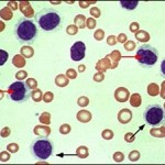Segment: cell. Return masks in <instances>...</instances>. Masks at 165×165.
I'll use <instances>...</instances> for the list:
<instances>
[{"instance_id": "1", "label": "cell", "mask_w": 165, "mask_h": 165, "mask_svg": "<svg viewBox=\"0 0 165 165\" xmlns=\"http://www.w3.org/2000/svg\"><path fill=\"white\" fill-rule=\"evenodd\" d=\"M34 19L43 31L51 32L57 30L61 25V16L56 10L52 8H44L40 10L37 15L34 16Z\"/></svg>"}, {"instance_id": "2", "label": "cell", "mask_w": 165, "mask_h": 165, "mask_svg": "<svg viewBox=\"0 0 165 165\" xmlns=\"http://www.w3.org/2000/svg\"><path fill=\"white\" fill-rule=\"evenodd\" d=\"M15 35L21 43H33L38 37V28L32 20L21 18L15 27Z\"/></svg>"}, {"instance_id": "3", "label": "cell", "mask_w": 165, "mask_h": 165, "mask_svg": "<svg viewBox=\"0 0 165 165\" xmlns=\"http://www.w3.org/2000/svg\"><path fill=\"white\" fill-rule=\"evenodd\" d=\"M134 58L138 61L140 66L144 68H150L155 65V63L158 62V53L155 47H153L149 44H144V45L138 47L136 55L134 56Z\"/></svg>"}, {"instance_id": "4", "label": "cell", "mask_w": 165, "mask_h": 165, "mask_svg": "<svg viewBox=\"0 0 165 165\" xmlns=\"http://www.w3.org/2000/svg\"><path fill=\"white\" fill-rule=\"evenodd\" d=\"M30 150H31V153L37 160L45 161L53 153V144L47 138L41 136V138L37 139L35 141L32 142Z\"/></svg>"}, {"instance_id": "5", "label": "cell", "mask_w": 165, "mask_h": 165, "mask_svg": "<svg viewBox=\"0 0 165 165\" xmlns=\"http://www.w3.org/2000/svg\"><path fill=\"white\" fill-rule=\"evenodd\" d=\"M8 95L10 99L15 102H25L30 97V89L25 82H22L20 80L12 82L8 88Z\"/></svg>"}, {"instance_id": "6", "label": "cell", "mask_w": 165, "mask_h": 165, "mask_svg": "<svg viewBox=\"0 0 165 165\" xmlns=\"http://www.w3.org/2000/svg\"><path fill=\"white\" fill-rule=\"evenodd\" d=\"M144 120L151 127L160 126L164 122V110L160 105H150L144 110Z\"/></svg>"}, {"instance_id": "7", "label": "cell", "mask_w": 165, "mask_h": 165, "mask_svg": "<svg viewBox=\"0 0 165 165\" xmlns=\"http://www.w3.org/2000/svg\"><path fill=\"white\" fill-rule=\"evenodd\" d=\"M85 51H86L85 43H82L80 41L75 42L72 45V47H70V57L75 62L82 61V58L85 57Z\"/></svg>"}, {"instance_id": "8", "label": "cell", "mask_w": 165, "mask_h": 165, "mask_svg": "<svg viewBox=\"0 0 165 165\" xmlns=\"http://www.w3.org/2000/svg\"><path fill=\"white\" fill-rule=\"evenodd\" d=\"M114 98L117 101L119 102H126L130 98V91L124 87H119L117 88L114 91Z\"/></svg>"}, {"instance_id": "9", "label": "cell", "mask_w": 165, "mask_h": 165, "mask_svg": "<svg viewBox=\"0 0 165 165\" xmlns=\"http://www.w3.org/2000/svg\"><path fill=\"white\" fill-rule=\"evenodd\" d=\"M132 120V112L128 108H123L118 112V121L122 124H127Z\"/></svg>"}, {"instance_id": "10", "label": "cell", "mask_w": 165, "mask_h": 165, "mask_svg": "<svg viewBox=\"0 0 165 165\" xmlns=\"http://www.w3.org/2000/svg\"><path fill=\"white\" fill-rule=\"evenodd\" d=\"M20 10H21V12L28 18H31L34 16V11H33V8L31 7L28 1H21L20 2Z\"/></svg>"}, {"instance_id": "11", "label": "cell", "mask_w": 165, "mask_h": 165, "mask_svg": "<svg viewBox=\"0 0 165 165\" xmlns=\"http://www.w3.org/2000/svg\"><path fill=\"white\" fill-rule=\"evenodd\" d=\"M109 68H111V63H110V60L108 57L102 58V60L98 61L97 64H96V69H97L98 72H101V73L106 72V70L109 69Z\"/></svg>"}, {"instance_id": "12", "label": "cell", "mask_w": 165, "mask_h": 165, "mask_svg": "<svg viewBox=\"0 0 165 165\" xmlns=\"http://www.w3.org/2000/svg\"><path fill=\"white\" fill-rule=\"evenodd\" d=\"M33 132L35 136L46 138V136H50V133H51V129H50V127H46V126H37L34 127Z\"/></svg>"}, {"instance_id": "13", "label": "cell", "mask_w": 165, "mask_h": 165, "mask_svg": "<svg viewBox=\"0 0 165 165\" xmlns=\"http://www.w3.org/2000/svg\"><path fill=\"white\" fill-rule=\"evenodd\" d=\"M76 118H77V120L79 122H82V123H87V122H89L90 120H91L92 116H91V114H90L89 111H87V110H80V111L77 112V116H76Z\"/></svg>"}, {"instance_id": "14", "label": "cell", "mask_w": 165, "mask_h": 165, "mask_svg": "<svg viewBox=\"0 0 165 165\" xmlns=\"http://www.w3.org/2000/svg\"><path fill=\"white\" fill-rule=\"evenodd\" d=\"M107 57L109 60H112V64H111V68H116L118 66V63H119L120 58H121V53L119 51H114L112 53H110L109 55H107Z\"/></svg>"}, {"instance_id": "15", "label": "cell", "mask_w": 165, "mask_h": 165, "mask_svg": "<svg viewBox=\"0 0 165 165\" xmlns=\"http://www.w3.org/2000/svg\"><path fill=\"white\" fill-rule=\"evenodd\" d=\"M69 84V80L66 77V75L64 74H60V75L56 76L55 78V85L58 87H66V86Z\"/></svg>"}, {"instance_id": "16", "label": "cell", "mask_w": 165, "mask_h": 165, "mask_svg": "<svg viewBox=\"0 0 165 165\" xmlns=\"http://www.w3.org/2000/svg\"><path fill=\"white\" fill-rule=\"evenodd\" d=\"M12 64L16 66V67H23V66H25V57L21 55V54H17V55H15V57L12 58Z\"/></svg>"}, {"instance_id": "17", "label": "cell", "mask_w": 165, "mask_h": 165, "mask_svg": "<svg viewBox=\"0 0 165 165\" xmlns=\"http://www.w3.org/2000/svg\"><path fill=\"white\" fill-rule=\"evenodd\" d=\"M0 16H1V19L2 20L9 21V20L12 19L13 13H12V11L10 10V8L6 7V8H2V9H1V11H0Z\"/></svg>"}, {"instance_id": "18", "label": "cell", "mask_w": 165, "mask_h": 165, "mask_svg": "<svg viewBox=\"0 0 165 165\" xmlns=\"http://www.w3.org/2000/svg\"><path fill=\"white\" fill-rule=\"evenodd\" d=\"M20 54L25 58H31L34 55V50L32 49L31 46H22Z\"/></svg>"}, {"instance_id": "19", "label": "cell", "mask_w": 165, "mask_h": 165, "mask_svg": "<svg viewBox=\"0 0 165 165\" xmlns=\"http://www.w3.org/2000/svg\"><path fill=\"white\" fill-rule=\"evenodd\" d=\"M142 104V97L140 96V94H133L130 97V105L132 107H140Z\"/></svg>"}, {"instance_id": "20", "label": "cell", "mask_w": 165, "mask_h": 165, "mask_svg": "<svg viewBox=\"0 0 165 165\" xmlns=\"http://www.w3.org/2000/svg\"><path fill=\"white\" fill-rule=\"evenodd\" d=\"M120 5H121L122 8H124L127 10H133L138 7L139 1H124V0H121Z\"/></svg>"}, {"instance_id": "21", "label": "cell", "mask_w": 165, "mask_h": 165, "mask_svg": "<svg viewBox=\"0 0 165 165\" xmlns=\"http://www.w3.org/2000/svg\"><path fill=\"white\" fill-rule=\"evenodd\" d=\"M75 25L79 29H84L86 27V18L84 15H78L75 17Z\"/></svg>"}, {"instance_id": "22", "label": "cell", "mask_w": 165, "mask_h": 165, "mask_svg": "<svg viewBox=\"0 0 165 165\" xmlns=\"http://www.w3.org/2000/svg\"><path fill=\"white\" fill-rule=\"evenodd\" d=\"M150 133L153 136L156 138H164L165 136V129L164 127H160V128H153L150 130Z\"/></svg>"}, {"instance_id": "23", "label": "cell", "mask_w": 165, "mask_h": 165, "mask_svg": "<svg viewBox=\"0 0 165 165\" xmlns=\"http://www.w3.org/2000/svg\"><path fill=\"white\" fill-rule=\"evenodd\" d=\"M148 94L150 96H152V97H155V96H158L160 94V88H158V86L156 85L155 82H152V84H150L148 86Z\"/></svg>"}, {"instance_id": "24", "label": "cell", "mask_w": 165, "mask_h": 165, "mask_svg": "<svg viewBox=\"0 0 165 165\" xmlns=\"http://www.w3.org/2000/svg\"><path fill=\"white\" fill-rule=\"evenodd\" d=\"M31 98L34 102H40L43 99V94H42L41 89H33L31 91Z\"/></svg>"}, {"instance_id": "25", "label": "cell", "mask_w": 165, "mask_h": 165, "mask_svg": "<svg viewBox=\"0 0 165 165\" xmlns=\"http://www.w3.org/2000/svg\"><path fill=\"white\" fill-rule=\"evenodd\" d=\"M75 154L79 158H86L89 155V151H88V149L86 148V146H79V148H77V150H76Z\"/></svg>"}, {"instance_id": "26", "label": "cell", "mask_w": 165, "mask_h": 165, "mask_svg": "<svg viewBox=\"0 0 165 165\" xmlns=\"http://www.w3.org/2000/svg\"><path fill=\"white\" fill-rule=\"evenodd\" d=\"M136 39L140 42H148L150 40V34L146 31H139L136 33Z\"/></svg>"}, {"instance_id": "27", "label": "cell", "mask_w": 165, "mask_h": 165, "mask_svg": "<svg viewBox=\"0 0 165 165\" xmlns=\"http://www.w3.org/2000/svg\"><path fill=\"white\" fill-rule=\"evenodd\" d=\"M40 122L43 124L49 126L51 123V114L50 112H43V114L40 116Z\"/></svg>"}, {"instance_id": "28", "label": "cell", "mask_w": 165, "mask_h": 165, "mask_svg": "<svg viewBox=\"0 0 165 165\" xmlns=\"http://www.w3.org/2000/svg\"><path fill=\"white\" fill-rule=\"evenodd\" d=\"M128 158L131 161V162H136V161L140 160V152H139V151H136V150L131 151V152L129 153Z\"/></svg>"}, {"instance_id": "29", "label": "cell", "mask_w": 165, "mask_h": 165, "mask_svg": "<svg viewBox=\"0 0 165 165\" xmlns=\"http://www.w3.org/2000/svg\"><path fill=\"white\" fill-rule=\"evenodd\" d=\"M101 136L104 140H112L114 139V132H112V130L106 129L101 132Z\"/></svg>"}, {"instance_id": "30", "label": "cell", "mask_w": 165, "mask_h": 165, "mask_svg": "<svg viewBox=\"0 0 165 165\" xmlns=\"http://www.w3.org/2000/svg\"><path fill=\"white\" fill-rule=\"evenodd\" d=\"M77 104L79 107H87L88 105H89V99H88L87 97H85V96H82V97L78 98L77 100Z\"/></svg>"}, {"instance_id": "31", "label": "cell", "mask_w": 165, "mask_h": 165, "mask_svg": "<svg viewBox=\"0 0 165 165\" xmlns=\"http://www.w3.org/2000/svg\"><path fill=\"white\" fill-rule=\"evenodd\" d=\"M77 32H78V28L75 25H70L66 28V33L68 35H75V34H77Z\"/></svg>"}, {"instance_id": "32", "label": "cell", "mask_w": 165, "mask_h": 165, "mask_svg": "<svg viewBox=\"0 0 165 165\" xmlns=\"http://www.w3.org/2000/svg\"><path fill=\"white\" fill-rule=\"evenodd\" d=\"M70 126L69 124H67V123H64V124H62L61 127H60V133L61 134H63V136H66V134H68L70 132Z\"/></svg>"}, {"instance_id": "33", "label": "cell", "mask_w": 165, "mask_h": 165, "mask_svg": "<svg viewBox=\"0 0 165 165\" xmlns=\"http://www.w3.org/2000/svg\"><path fill=\"white\" fill-rule=\"evenodd\" d=\"M25 84L29 87V89H37V86H38L37 79H34V78H28Z\"/></svg>"}, {"instance_id": "34", "label": "cell", "mask_w": 165, "mask_h": 165, "mask_svg": "<svg viewBox=\"0 0 165 165\" xmlns=\"http://www.w3.org/2000/svg\"><path fill=\"white\" fill-rule=\"evenodd\" d=\"M96 25H97V22L94 18H89V19H86V27L88 28L89 30H92L96 28Z\"/></svg>"}, {"instance_id": "35", "label": "cell", "mask_w": 165, "mask_h": 165, "mask_svg": "<svg viewBox=\"0 0 165 165\" xmlns=\"http://www.w3.org/2000/svg\"><path fill=\"white\" fill-rule=\"evenodd\" d=\"M66 77H67L68 79H75V78L77 77L76 70L74 69V68H68V69L66 70Z\"/></svg>"}, {"instance_id": "36", "label": "cell", "mask_w": 165, "mask_h": 165, "mask_svg": "<svg viewBox=\"0 0 165 165\" xmlns=\"http://www.w3.org/2000/svg\"><path fill=\"white\" fill-rule=\"evenodd\" d=\"M124 160V154L122 152H116L114 154V161L117 163H121Z\"/></svg>"}, {"instance_id": "37", "label": "cell", "mask_w": 165, "mask_h": 165, "mask_svg": "<svg viewBox=\"0 0 165 165\" xmlns=\"http://www.w3.org/2000/svg\"><path fill=\"white\" fill-rule=\"evenodd\" d=\"M123 47L127 50V51L131 52V51H133V50L136 49V43H134L133 41H127L126 43H124Z\"/></svg>"}, {"instance_id": "38", "label": "cell", "mask_w": 165, "mask_h": 165, "mask_svg": "<svg viewBox=\"0 0 165 165\" xmlns=\"http://www.w3.org/2000/svg\"><path fill=\"white\" fill-rule=\"evenodd\" d=\"M8 60V53L3 50H0V66H3V64Z\"/></svg>"}, {"instance_id": "39", "label": "cell", "mask_w": 165, "mask_h": 165, "mask_svg": "<svg viewBox=\"0 0 165 165\" xmlns=\"http://www.w3.org/2000/svg\"><path fill=\"white\" fill-rule=\"evenodd\" d=\"M94 38H95V40H97V41H101L105 38V31L101 29L96 30V32L94 33Z\"/></svg>"}, {"instance_id": "40", "label": "cell", "mask_w": 165, "mask_h": 165, "mask_svg": "<svg viewBox=\"0 0 165 165\" xmlns=\"http://www.w3.org/2000/svg\"><path fill=\"white\" fill-rule=\"evenodd\" d=\"M7 150L10 153H17L19 151V145L17 143H10L7 145Z\"/></svg>"}, {"instance_id": "41", "label": "cell", "mask_w": 165, "mask_h": 165, "mask_svg": "<svg viewBox=\"0 0 165 165\" xmlns=\"http://www.w3.org/2000/svg\"><path fill=\"white\" fill-rule=\"evenodd\" d=\"M92 79H94V82H101L102 80L105 79V74L101 73V72H98V73H96L95 75H94Z\"/></svg>"}, {"instance_id": "42", "label": "cell", "mask_w": 165, "mask_h": 165, "mask_svg": "<svg viewBox=\"0 0 165 165\" xmlns=\"http://www.w3.org/2000/svg\"><path fill=\"white\" fill-rule=\"evenodd\" d=\"M90 15H91L94 18H99L100 16H101V11H100L99 8L92 7L91 9H90Z\"/></svg>"}, {"instance_id": "43", "label": "cell", "mask_w": 165, "mask_h": 165, "mask_svg": "<svg viewBox=\"0 0 165 165\" xmlns=\"http://www.w3.org/2000/svg\"><path fill=\"white\" fill-rule=\"evenodd\" d=\"M124 140H126V142H128V143H132V142H134V140H136V134L131 133V132H128V133H126V136H124Z\"/></svg>"}, {"instance_id": "44", "label": "cell", "mask_w": 165, "mask_h": 165, "mask_svg": "<svg viewBox=\"0 0 165 165\" xmlns=\"http://www.w3.org/2000/svg\"><path fill=\"white\" fill-rule=\"evenodd\" d=\"M54 99V95H53V92L51 91H46L45 94L43 95V100L45 102H51L52 100Z\"/></svg>"}, {"instance_id": "45", "label": "cell", "mask_w": 165, "mask_h": 165, "mask_svg": "<svg viewBox=\"0 0 165 165\" xmlns=\"http://www.w3.org/2000/svg\"><path fill=\"white\" fill-rule=\"evenodd\" d=\"M27 77H28V74H27V72H25V70H19V72L16 74V78H17L18 80H21V82Z\"/></svg>"}, {"instance_id": "46", "label": "cell", "mask_w": 165, "mask_h": 165, "mask_svg": "<svg viewBox=\"0 0 165 165\" xmlns=\"http://www.w3.org/2000/svg\"><path fill=\"white\" fill-rule=\"evenodd\" d=\"M10 160V153L6 152V151H2L0 153V162H7V161Z\"/></svg>"}, {"instance_id": "47", "label": "cell", "mask_w": 165, "mask_h": 165, "mask_svg": "<svg viewBox=\"0 0 165 165\" xmlns=\"http://www.w3.org/2000/svg\"><path fill=\"white\" fill-rule=\"evenodd\" d=\"M129 29H130V31L132 32V33H134L136 34V32H139L140 31V25H139V23L138 22H132L131 25H130V28H129Z\"/></svg>"}, {"instance_id": "48", "label": "cell", "mask_w": 165, "mask_h": 165, "mask_svg": "<svg viewBox=\"0 0 165 165\" xmlns=\"http://www.w3.org/2000/svg\"><path fill=\"white\" fill-rule=\"evenodd\" d=\"M128 37H127V34L124 33H120L118 37H117V42H119V43H126L127 41H128Z\"/></svg>"}, {"instance_id": "49", "label": "cell", "mask_w": 165, "mask_h": 165, "mask_svg": "<svg viewBox=\"0 0 165 165\" xmlns=\"http://www.w3.org/2000/svg\"><path fill=\"white\" fill-rule=\"evenodd\" d=\"M107 44L110 46H114L117 44V37H114V35H110V37H108L107 39Z\"/></svg>"}, {"instance_id": "50", "label": "cell", "mask_w": 165, "mask_h": 165, "mask_svg": "<svg viewBox=\"0 0 165 165\" xmlns=\"http://www.w3.org/2000/svg\"><path fill=\"white\" fill-rule=\"evenodd\" d=\"M10 133H11V130H10V128H8V127H5V128L1 130V136H2V138L9 136Z\"/></svg>"}, {"instance_id": "51", "label": "cell", "mask_w": 165, "mask_h": 165, "mask_svg": "<svg viewBox=\"0 0 165 165\" xmlns=\"http://www.w3.org/2000/svg\"><path fill=\"white\" fill-rule=\"evenodd\" d=\"M8 8H12V10L15 11V10L18 9V3L16 1H9L8 2Z\"/></svg>"}, {"instance_id": "52", "label": "cell", "mask_w": 165, "mask_h": 165, "mask_svg": "<svg viewBox=\"0 0 165 165\" xmlns=\"http://www.w3.org/2000/svg\"><path fill=\"white\" fill-rule=\"evenodd\" d=\"M90 3H95V2H91V1H87V2H82V1H79V7L80 8H87L90 6Z\"/></svg>"}, {"instance_id": "53", "label": "cell", "mask_w": 165, "mask_h": 165, "mask_svg": "<svg viewBox=\"0 0 165 165\" xmlns=\"http://www.w3.org/2000/svg\"><path fill=\"white\" fill-rule=\"evenodd\" d=\"M86 70V66L85 65H79L78 66V72L79 73H82V72H85Z\"/></svg>"}]
</instances>
